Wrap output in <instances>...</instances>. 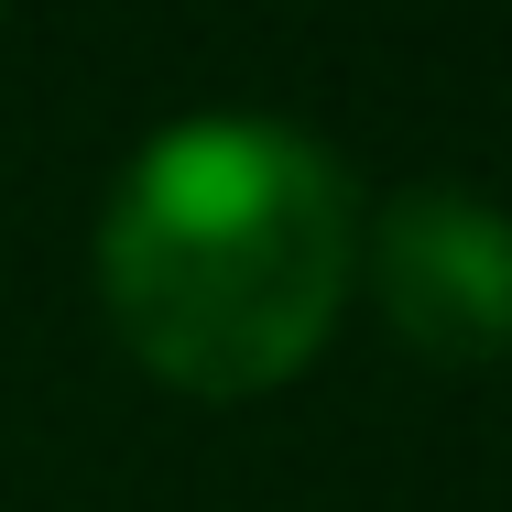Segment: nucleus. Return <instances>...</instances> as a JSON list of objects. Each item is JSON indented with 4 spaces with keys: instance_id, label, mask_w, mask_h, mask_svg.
<instances>
[{
    "instance_id": "nucleus-1",
    "label": "nucleus",
    "mask_w": 512,
    "mask_h": 512,
    "mask_svg": "<svg viewBox=\"0 0 512 512\" xmlns=\"http://www.w3.org/2000/svg\"><path fill=\"white\" fill-rule=\"evenodd\" d=\"M360 284V207L338 153L284 120H175L153 131L99 218V306L120 349L197 393L251 404L284 393L327 349Z\"/></svg>"
},
{
    "instance_id": "nucleus-2",
    "label": "nucleus",
    "mask_w": 512,
    "mask_h": 512,
    "mask_svg": "<svg viewBox=\"0 0 512 512\" xmlns=\"http://www.w3.org/2000/svg\"><path fill=\"white\" fill-rule=\"evenodd\" d=\"M371 306L414 360H502L512 349V207L469 186H404L371 218Z\"/></svg>"
}]
</instances>
